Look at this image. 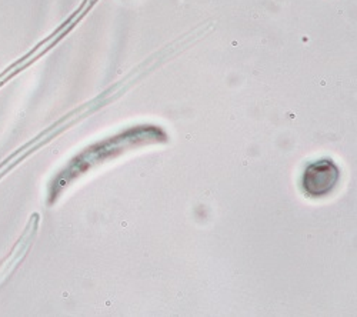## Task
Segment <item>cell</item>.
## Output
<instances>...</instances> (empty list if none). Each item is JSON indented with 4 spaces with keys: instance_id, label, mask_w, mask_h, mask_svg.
I'll return each mask as SVG.
<instances>
[{
    "instance_id": "6da1fadb",
    "label": "cell",
    "mask_w": 357,
    "mask_h": 317,
    "mask_svg": "<svg viewBox=\"0 0 357 317\" xmlns=\"http://www.w3.org/2000/svg\"><path fill=\"white\" fill-rule=\"evenodd\" d=\"M340 179V170L331 159H321L310 163L302 176L303 192L310 197L329 194Z\"/></svg>"
}]
</instances>
